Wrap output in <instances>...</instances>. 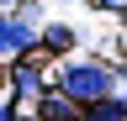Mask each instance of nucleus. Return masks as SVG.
I'll list each match as a JSON object with an SVG mask.
<instances>
[{"mask_svg":"<svg viewBox=\"0 0 127 121\" xmlns=\"http://www.w3.org/2000/svg\"><path fill=\"white\" fill-rule=\"evenodd\" d=\"M37 121H79V105L64 95V89H42V100H37Z\"/></svg>","mask_w":127,"mask_h":121,"instance_id":"nucleus-4","label":"nucleus"},{"mask_svg":"<svg viewBox=\"0 0 127 121\" xmlns=\"http://www.w3.org/2000/svg\"><path fill=\"white\" fill-rule=\"evenodd\" d=\"M42 69L37 63H27V58H16L11 63V95H21V100H32V95H42Z\"/></svg>","mask_w":127,"mask_h":121,"instance_id":"nucleus-3","label":"nucleus"},{"mask_svg":"<svg viewBox=\"0 0 127 121\" xmlns=\"http://www.w3.org/2000/svg\"><path fill=\"white\" fill-rule=\"evenodd\" d=\"M79 121H127V105L122 100H90V105H79Z\"/></svg>","mask_w":127,"mask_h":121,"instance_id":"nucleus-5","label":"nucleus"},{"mask_svg":"<svg viewBox=\"0 0 127 121\" xmlns=\"http://www.w3.org/2000/svg\"><path fill=\"white\" fill-rule=\"evenodd\" d=\"M11 5H21V0H0V11H11Z\"/></svg>","mask_w":127,"mask_h":121,"instance_id":"nucleus-9","label":"nucleus"},{"mask_svg":"<svg viewBox=\"0 0 127 121\" xmlns=\"http://www.w3.org/2000/svg\"><path fill=\"white\" fill-rule=\"evenodd\" d=\"M101 5H106V11H127V0H101Z\"/></svg>","mask_w":127,"mask_h":121,"instance_id":"nucleus-8","label":"nucleus"},{"mask_svg":"<svg viewBox=\"0 0 127 121\" xmlns=\"http://www.w3.org/2000/svg\"><path fill=\"white\" fill-rule=\"evenodd\" d=\"M42 48L48 53H69L74 48V32H69V26H42Z\"/></svg>","mask_w":127,"mask_h":121,"instance_id":"nucleus-6","label":"nucleus"},{"mask_svg":"<svg viewBox=\"0 0 127 121\" xmlns=\"http://www.w3.org/2000/svg\"><path fill=\"white\" fill-rule=\"evenodd\" d=\"M106 84H111V69H106V63H64V74H58V89H64L74 105L106 100Z\"/></svg>","mask_w":127,"mask_h":121,"instance_id":"nucleus-1","label":"nucleus"},{"mask_svg":"<svg viewBox=\"0 0 127 121\" xmlns=\"http://www.w3.org/2000/svg\"><path fill=\"white\" fill-rule=\"evenodd\" d=\"M0 121H16V105H11V95H0Z\"/></svg>","mask_w":127,"mask_h":121,"instance_id":"nucleus-7","label":"nucleus"},{"mask_svg":"<svg viewBox=\"0 0 127 121\" xmlns=\"http://www.w3.org/2000/svg\"><path fill=\"white\" fill-rule=\"evenodd\" d=\"M32 42H37L32 21H21V16H0V63L27 58V53H32Z\"/></svg>","mask_w":127,"mask_h":121,"instance_id":"nucleus-2","label":"nucleus"}]
</instances>
